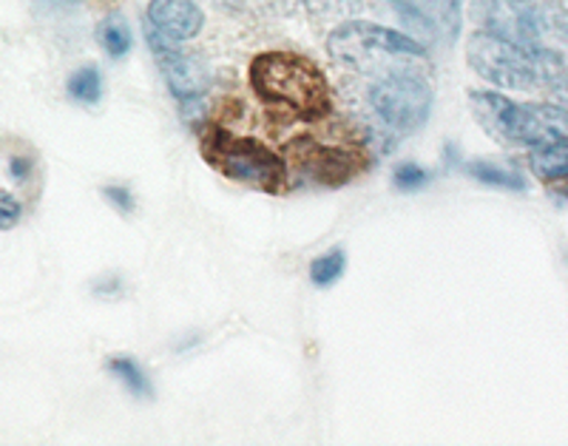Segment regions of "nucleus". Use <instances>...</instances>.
Segmentation results:
<instances>
[{
  "label": "nucleus",
  "instance_id": "obj_9",
  "mask_svg": "<svg viewBox=\"0 0 568 446\" xmlns=\"http://www.w3.org/2000/svg\"><path fill=\"white\" fill-rule=\"evenodd\" d=\"M145 23L176 43H187L205 27V12L196 0H151Z\"/></svg>",
  "mask_w": 568,
  "mask_h": 446
},
{
  "label": "nucleus",
  "instance_id": "obj_19",
  "mask_svg": "<svg viewBox=\"0 0 568 446\" xmlns=\"http://www.w3.org/2000/svg\"><path fill=\"white\" fill-rule=\"evenodd\" d=\"M103 196L111 202V205L116 207V211H120V214H131V211H134V205H136L134 194H131L129 187L109 185V187H103Z\"/></svg>",
  "mask_w": 568,
  "mask_h": 446
},
{
  "label": "nucleus",
  "instance_id": "obj_14",
  "mask_svg": "<svg viewBox=\"0 0 568 446\" xmlns=\"http://www.w3.org/2000/svg\"><path fill=\"white\" fill-rule=\"evenodd\" d=\"M109 373L114 375L116 382H123L125 389H129L131 395H136V398H149V395L154 393L149 375H145V369H142L134 358L129 356L109 358Z\"/></svg>",
  "mask_w": 568,
  "mask_h": 446
},
{
  "label": "nucleus",
  "instance_id": "obj_5",
  "mask_svg": "<svg viewBox=\"0 0 568 446\" xmlns=\"http://www.w3.org/2000/svg\"><path fill=\"white\" fill-rule=\"evenodd\" d=\"M43 191V162L32 143L0 136V231H12L32 214Z\"/></svg>",
  "mask_w": 568,
  "mask_h": 446
},
{
  "label": "nucleus",
  "instance_id": "obj_24",
  "mask_svg": "<svg viewBox=\"0 0 568 446\" xmlns=\"http://www.w3.org/2000/svg\"><path fill=\"white\" fill-rule=\"evenodd\" d=\"M393 3H395V0H393Z\"/></svg>",
  "mask_w": 568,
  "mask_h": 446
},
{
  "label": "nucleus",
  "instance_id": "obj_11",
  "mask_svg": "<svg viewBox=\"0 0 568 446\" xmlns=\"http://www.w3.org/2000/svg\"><path fill=\"white\" fill-rule=\"evenodd\" d=\"M529 169L535 171V176H540L542 182L568 176V143H555V145L535 149L529 156Z\"/></svg>",
  "mask_w": 568,
  "mask_h": 446
},
{
  "label": "nucleus",
  "instance_id": "obj_4",
  "mask_svg": "<svg viewBox=\"0 0 568 446\" xmlns=\"http://www.w3.org/2000/svg\"><path fill=\"white\" fill-rule=\"evenodd\" d=\"M202 156L213 171L240 185L256 187L262 194H284L291 185L287 162L276 151L253 136L231 134L220 125L202 131Z\"/></svg>",
  "mask_w": 568,
  "mask_h": 446
},
{
  "label": "nucleus",
  "instance_id": "obj_20",
  "mask_svg": "<svg viewBox=\"0 0 568 446\" xmlns=\"http://www.w3.org/2000/svg\"><path fill=\"white\" fill-rule=\"evenodd\" d=\"M460 18H464V0H444V23L453 40L460 34Z\"/></svg>",
  "mask_w": 568,
  "mask_h": 446
},
{
  "label": "nucleus",
  "instance_id": "obj_21",
  "mask_svg": "<svg viewBox=\"0 0 568 446\" xmlns=\"http://www.w3.org/2000/svg\"><path fill=\"white\" fill-rule=\"evenodd\" d=\"M546 98H549L551 105H557V109L568 114V74H560V78H555L546 85Z\"/></svg>",
  "mask_w": 568,
  "mask_h": 446
},
{
  "label": "nucleus",
  "instance_id": "obj_6",
  "mask_svg": "<svg viewBox=\"0 0 568 446\" xmlns=\"http://www.w3.org/2000/svg\"><path fill=\"white\" fill-rule=\"evenodd\" d=\"M369 105L395 134H413L424 129L433 109V89L418 72L384 74L369 89Z\"/></svg>",
  "mask_w": 568,
  "mask_h": 446
},
{
  "label": "nucleus",
  "instance_id": "obj_8",
  "mask_svg": "<svg viewBox=\"0 0 568 446\" xmlns=\"http://www.w3.org/2000/svg\"><path fill=\"white\" fill-rule=\"evenodd\" d=\"M287 160H291V165L304 176V180H311L313 185L324 187L344 185V182L353 180V176L367 165V156H364L362 151L324 145L318 143V140H311V136L293 140Z\"/></svg>",
  "mask_w": 568,
  "mask_h": 446
},
{
  "label": "nucleus",
  "instance_id": "obj_3",
  "mask_svg": "<svg viewBox=\"0 0 568 446\" xmlns=\"http://www.w3.org/2000/svg\"><path fill=\"white\" fill-rule=\"evenodd\" d=\"M327 52L342 65H347L353 72L369 74V78L413 72L409 65L426 58L424 45L409 34L358 18L333 27L327 38Z\"/></svg>",
  "mask_w": 568,
  "mask_h": 446
},
{
  "label": "nucleus",
  "instance_id": "obj_7",
  "mask_svg": "<svg viewBox=\"0 0 568 446\" xmlns=\"http://www.w3.org/2000/svg\"><path fill=\"white\" fill-rule=\"evenodd\" d=\"M145 40H149L151 54H154L162 78H165V85L176 100L194 103V100L205 98L213 83V74L205 60L196 58L194 52H185L182 43L169 40L149 23H145Z\"/></svg>",
  "mask_w": 568,
  "mask_h": 446
},
{
  "label": "nucleus",
  "instance_id": "obj_13",
  "mask_svg": "<svg viewBox=\"0 0 568 446\" xmlns=\"http://www.w3.org/2000/svg\"><path fill=\"white\" fill-rule=\"evenodd\" d=\"M469 176H475L478 182L491 187H506V191H526V180L517 171L504 169V165H495V162L475 160L466 165Z\"/></svg>",
  "mask_w": 568,
  "mask_h": 446
},
{
  "label": "nucleus",
  "instance_id": "obj_10",
  "mask_svg": "<svg viewBox=\"0 0 568 446\" xmlns=\"http://www.w3.org/2000/svg\"><path fill=\"white\" fill-rule=\"evenodd\" d=\"M469 105L478 116L480 129L500 143L517 145V129H520V116H524V103L497 94V91H471Z\"/></svg>",
  "mask_w": 568,
  "mask_h": 446
},
{
  "label": "nucleus",
  "instance_id": "obj_22",
  "mask_svg": "<svg viewBox=\"0 0 568 446\" xmlns=\"http://www.w3.org/2000/svg\"><path fill=\"white\" fill-rule=\"evenodd\" d=\"M549 185V191L555 196H560V200H568V176H560V180H551L546 182Z\"/></svg>",
  "mask_w": 568,
  "mask_h": 446
},
{
  "label": "nucleus",
  "instance_id": "obj_1",
  "mask_svg": "<svg viewBox=\"0 0 568 446\" xmlns=\"http://www.w3.org/2000/svg\"><path fill=\"white\" fill-rule=\"evenodd\" d=\"M251 85L258 100L296 120H322L333 105L329 83L313 60L296 52H265L251 63Z\"/></svg>",
  "mask_w": 568,
  "mask_h": 446
},
{
  "label": "nucleus",
  "instance_id": "obj_12",
  "mask_svg": "<svg viewBox=\"0 0 568 446\" xmlns=\"http://www.w3.org/2000/svg\"><path fill=\"white\" fill-rule=\"evenodd\" d=\"M98 40H100V45L105 49V54L114 60L125 58V54L131 52V43H134L129 23H125L120 14H111V18H105L103 23H100Z\"/></svg>",
  "mask_w": 568,
  "mask_h": 446
},
{
  "label": "nucleus",
  "instance_id": "obj_16",
  "mask_svg": "<svg viewBox=\"0 0 568 446\" xmlns=\"http://www.w3.org/2000/svg\"><path fill=\"white\" fill-rule=\"evenodd\" d=\"M304 9L313 14L316 20L324 23H344V20L358 18L362 12V0H302Z\"/></svg>",
  "mask_w": 568,
  "mask_h": 446
},
{
  "label": "nucleus",
  "instance_id": "obj_17",
  "mask_svg": "<svg viewBox=\"0 0 568 446\" xmlns=\"http://www.w3.org/2000/svg\"><path fill=\"white\" fill-rule=\"evenodd\" d=\"M344 271H347V253L342 247H336V251H327L313 260L311 282L316 287H329L344 276Z\"/></svg>",
  "mask_w": 568,
  "mask_h": 446
},
{
  "label": "nucleus",
  "instance_id": "obj_15",
  "mask_svg": "<svg viewBox=\"0 0 568 446\" xmlns=\"http://www.w3.org/2000/svg\"><path fill=\"white\" fill-rule=\"evenodd\" d=\"M71 100L85 105H98L103 98V78H100L98 65H83L78 72L71 74L69 83H65Z\"/></svg>",
  "mask_w": 568,
  "mask_h": 446
},
{
  "label": "nucleus",
  "instance_id": "obj_18",
  "mask_svg": "<svg viewBox=\"0 0 568 446\" xmlns=\"http://www.w3.org/2000/svg\"><path fill=\"white\" fill-rule=\"evenodd\" d=\"M393 182L400 191H418V187H424L426 182H429V174H426L420 165H415V162H404V165L395 169Z\"/></svg>",
  "mask_w": 568,
  "mask_h": 446
},
{
  "label": "nucleus",
  "instance_id": "obj_23",
  "mask_svg": "<svg viewBox=\"0 0 568 446\" xmlns=\"http://www.w3.org/2000/svg\"><path fill=\"white\" fill-rule=\"evenodd\" d=\"M497 3H506V7H531V0H497Z\"/></svg>",
  "mask_w": 568,
  "mask_h": 446
},
{
  "label": "nucleus",
  "instance_id": "obj_2",
  "mask_svg": "<svg viewBox=\"0 0 568 446\" xmlns=\"http://www.w3.org/2000/svg\"><path fill=\"white\" fill-rule=\"evenodd\" d=\"M466 60L486 83L506 91H531L562 74V60L537 43L524 45L504 34L480 29L466 43Z\"/></svg>",
  "mask_w": 568,
  "mask_h": 446
}]
</instances>
